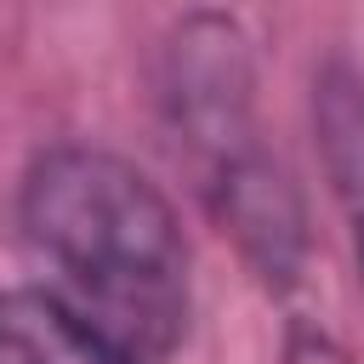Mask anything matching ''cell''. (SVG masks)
Here are the masks:
<instances>
[{"label": "cell", "mask_w": 364, "mask_h": 364, "mask_svg": "<svg viewBox=\"0 0 364 364\" xmlns=\"http://www.w3.org/2000/svg\"><path fill=\"white\" fill-rule=\"evenodd\" d=\"M313 142L330 199L353 233L358 290H364V68L347 57H330L313 74Z\"/></svg>", "instance_id": "3957f363"}, {"label": "cell", "mask_w": 364, "mask_h": 364, "mask_svg": "<svg viewBox=\"0 0 364 364\" xmlns=\"http://www.w3.org/2000/svg\"><path fill=\"white\" fill-rule=\"evenodd\" d=\"M0 364H142L46 284H0Z\"/></svg>", "instance_id": "277c9868"}, {"label": "cell", "mask_w": 364, "mask_h": 364, "mask_svg": "<svg viewBox=\"0 0 364 364\" xmlns=\"http://www.w3.org/2000/svg\"><path fill=\"white\" fill-rule=\"evenodd\" d=\"M279 364H358L324 324L313 318H290L284 324V341H279Z\"/></svg>", "instance_id": "5b68a950"}, {"label": "cell", "mask_w": 364, "mask_h": 364, "mask_svg": "<svg viewBox=\"0 0 364 364\" xmlns=\"http://www.w3.org/2000/svg\"><path fill=\"white\" fill-rule=\"evenodd\" d=\"M17 233L46 267V290L131 358L165 364L188 341L193 256L182 216L119 148H40L17 182Z\"/></svg>", "instance_id": "6da1fadb"}, {"label": "cell", "mask_w": 364, "mask_h": 364, "mask_svg": "<svg viewBox=\"0 0 364 364\" xmlns=\"http://www.w3.org/2000/svg\"><path fill=\"white\" fill-rule=\"evenodd\" d=\"M159 114L199 193L273 148L256 102V51L239 17L193 6L171 23L159 46Z\"/></svg>", "instance_id": "7a4b0ae2"}]
</instances>
